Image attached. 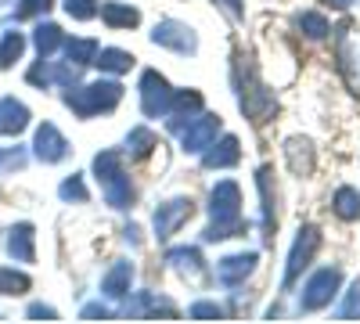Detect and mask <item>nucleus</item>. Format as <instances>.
I'll return each mask as SVG.
<instances>
[{"instance_id": "nucleus-27", "label": "nucleus", "mask_w": 360, "mask_h": 324, "mask_svg": "<svg viewBox=\"0 0 360 324\" xmlns=\"http://www.w3.org/2000/svg\"><path fill=\"white\" fill-rule=\"evenodd\" d=\"M33 44H37L40 58H51L58 47L65 44V37H62V29H58L54 22H40V25H37V33H33Z\"/></svg>"}, {"instance_id": "nucleus-7", "label": "nucleus", "mask_w": 360, "mask_h": 324, "mask_svg": "<svg viewBox=\"0 0 360 324\" xmlns=\"http://www.w3.org/2000/svg\"><path fill=\"white\" fill-rule=\"evenodd\" d=\"M137 91H141V112L148 115V119H166L169 101H173V86L166 83V76L155 72V69H144Z\"/></svg>"}, {"instance_id": "nucleus-4", "label": "nucleus", "mask_w": 360, "mask_h": 324, "mask_svg": "<svg viewBox=\"0 0 360 324\" xmlns=\"http://www.w3.org/2000/svg\"><path fill=\"white\" fill-rule=\"evenodd\" d=\"M62 101L79 115V119H90V115H101V112H112L119 101H123V86L115 79H98V83H83V86H69L62 94Z\"/></svg>"}, {"instance_id": "nucleus-36", "label": "nucleus", "mask_w": 360, "mask_h": 324, "mask_svg": "<svg viewBox=\"0 0 360 324\" xmlns=\"http://www.w3.org/2000/svg\"><path fill=\"white\" fill-rule=\"evenodd\" d=\"M47 8H51V0H18L15 18H33V15H44Z\"/></svg>"}, {"instance_id": "nucleus-8", "label": "nucleus", "mask_w": 360, "mask_h": 324, "mask_svg": "<svg viewBox=\"0 0 360 324\" xmlns=\"http://www.w3.org/2000/svg\"><path fill=\"white\" fill-rule=\"evenodd\" d=\"M176 134H180V148L191 152V155H198L202 148H209V144L217 141V134H220V115H217V112H198V115H191V119L180 127Z\"/></svg>"}, {"instance_id": "nucleus-10", "label": "nucleus", "mask_w": 360, "mask_h": 324, "mask_svg": "<svg viewBox=\"0 0 360 324\" xmlns=\"http://www.w3.org/2000/svg\"><path fill=\"white\" fill-rule=\"evenodd\" d=\"M191 205H195V202L184 198V195H180V198H169V202L159 205L155 216H152V223H155V238H159V242H169L173 234L191 220Z\"/></svg>"}, {"instance_id": "nucleus-22", "label": "nucleus", "mask_w": 360, "mask_h": 324, "mask_svg": "<svg viewBox=\"0 0 360 324\" xmlns=\"http://www.w3.org/2000/svg\"><path fill=\"white\" fill-rule=\"evenodd\" d=\"M166 263H173V267L184 274V278H198L202 274V252L184 245V249H169L166 252Z\"/></svg>"}, {"instance_id": "nucleus-3", "label": "nucleus", "mask_w": 360, "mask_h": 324, "mask_svg": "<svg viewBox=\"0 0 360 324\" xmlns=\"http://www.w3.org/2000/svg\"><path fill=\"white\" fill-rule=\"evenodd\" d=\"M94 176H98L101 195H105V202L112 205V209H130L134 184H130L127 169H123V152H115V148L98 152L94 155Z\"/></svg>"}, {"instance_id": "nucleus-15", "label": "nucleus", "mask_w": 360, "mask_h": 324, "mask_svg": "<svg viewBox=\"0 0 360 324\" xmlns=\"http://www.w3.org/2000/svg\"><path fill=\"white\" fill-rule=\"evenodd\" d=\"M238 159H242V148H238V137H220V141H213L209 148H202V166L205 169H227V166H234Z\"/></svg>"}, {"instance_id": "nucleus-38", "label": "nucleus", "mask_w": 360, "mask_h": 324, "mask_svg": "<svg viewBox=\"0 0 360 324\" xmlns=\"http://www.w3.org/2000/svg\"><path fill=\"white\" fill-rule=\"evenodd\" d=\"M79 317H83V320H98V317H101V320H108V317H112V310H108V306H101V303H90V306H83V313H79Z\"/></svg>"}, {"instance_id": "nucleus-18", "label": "nucleus", "mask_w": 360, "mask_h": 324, "mask_svg": "<svg viewBox=\"0 0 360 324\" xmlns=\"http://www.w3.org/2000/svg\"><path fill=\"white\" fill-rule=\"evenodd\" d=\"M339 69L349 83V91L360 94V44L353 37H339Z\"/></svg>"}, {"instance_id": "nucleus-6", "label": "nucleus", "mask_w": 360, "mask_h": 324, "mask_svg": "<svg viewBox=\"0 0 360 324\" xmlns=\"http://www.w3.org/2000/svg\"><path fill=\"white\" fill-rule=\"evenodd\" d=\"M317 249H321V231L314 223H303V227H299V234H295V242H292L288 263H285V278H281L285 288H292L299 281V274L310 267V259L317 256Z\"/></svg>"}, {"instance_id": "nucleus-24", "label": "nucleus", "mask_w": 360, "mask_h": 324, "mask_svg": "<svg viewBox=\"0 0 360 324\" xmlns=\"http://www.w3.org/2000/svg\"><path fill=\"white\" fill-rule=\"evenodd\" d=\"M94 65L101 69V72H130V65H134V54L130 51H119V47H105V51H98V58H94Z\"/></svg>"}, {"instance_id": "nucleus-32", "label": "nucleus", "mask_w": 360, "mask_h": 324, "mask_svg": "<svg viewBox=\"0 0 360 324\" xmlns=\"http://www.w3.org/2000/svg\"><path fill=\"white\" fill-rule=\"evenodd\" d=\"M58 195H62L65 202H86V184H83V173H72L69 181H62Z\"/></svg>"}, {"instance_id": "nucleus-34", "label": "nucleus", "mask_w": 360, "mask_h": 324, "mask_svg": "<svg viewBox=\"0 0 360 324\" xmlns=\"http://www.w3.org/2000/svg\"><path fill=\"white\" fill-rule=\"evenodd\" d=\"M65 11H69L72 18L86 22V18L98 15V0H65Z\"/></svg>"}, {"instance_id": "nucleus-21", "label": "nucleus", "mask_w": 360, "mask_h": 324, "mask_svg": "<svg viewBox=\"0 0 360 324\" xmlns=\"http://www.w3.org/2000/svg\"><path fill=\"white\" fill-rule=\"evenodd\" d=\"M98 11H101L105 25H112V29H134L141 22V11L130 8V4H119V0H105Z\"/></svg>"}, {"instance_id": "nucleus-16", "label": "nucleus", "mask_w": 360, "mask_h": 324, "mask_svg": "<svg viewBox=\"0 0 360 324\" xmlns=\"http://www.w3.org/2000/svg\"><path fill=\"white\" fill-rule=\"evenodd\" d=\"M127 313L130 317H176V306L166 299V296H159V292H137V296L127 303Z\"/></svg>"}, {"instance_id": "nucleus-41", "label": "nucleus", "mask_w": 360, "mask_h": 324, "mask_svg": "<svg viewBox=\"0 0 360 324\" xmlns=\"http://www.w3.org/2000/svg\"><path fill=\"white\" fill-rule=\"evenodd\" d=\"M324 4H332V8H349L353 0H324Z\"/></svg>"}, {"instance_id": "nucleus-35", "label": "nucleus", "mask_w": 360, "mask_h": 324, "mask_svg": "<svg viewBox=\"0 0 360 324\" xmlns=\"http://www.w3.org/2000/svg\"><path fill=\"white\" fill-rule=\"evenodd\" d=\"M339 317L349 320V317H360V281H353V288L346 292V299L339 306Z\"/></svg>"}, {"instance_id": "nucleus-1", "label": "nucleus", "mask_w": 360, "mask_h": 324, "mask_svg": "<svg viewBox=\"0 0 360 324\" xmlns=\"http://www.w3.org/2000/svg\"><path fill=\"white\" fill-rule=\"evenodd\" d=\"M209 213H213V223L202 231L205 242H224L242 234V191H238L234 181H220L213 191H209Z\"/></svg>"}, {"instance_id": "nucleus-20", "label": "nucleus", "mask_w": 360, "mask_h": 324, "mask_svg": "<svg viewBox=\"0 0 360 324\" xmlns=\"http://www.w3.org/2000/svg\"><path fill=\"white\" fill-rule=\"evenodd\" d=\"M33 223H18L8 231V252L18 259V263H33L37 259V245H33Z\"/></svg>"}, {"instance_id": "nucleus-19", "label": "nucleus", "mask_w": 360, "mask_h": 324, "mask_svg": "<svg viewBox=\"0 0 360 324\" xmlns=\"http://www.w3.org/2000/svg\"><path fill=\"white\" fill-rule=\"evenodd\" d=\"M29 127V108L15 98H0V134L4 137H15Z\"/></svg>"}, {"instance_id": "nucleus-23", "label": "nucleus", "mask_w": 360, "mask_h": 324, "mask_svg": "<svg viewBox=\"0 0 360 324\" xmlns=\"http://www.w3.org/2000/svg\"><path fill=\"white\" fill-rule=\"evenodd\" d=\"M332 209H335V216L346 220V223L360 220V191H356V188H339L335 198H332Z\"/></svg>"}, {"instance_id": "nucleus-25", "label": "nucleus", "mask_w": 360, "mask_h": 324, "mask_svg": "<svg viewBox=\"0 0 360 324\" xmlns=\"http://www.w3.org/2000/svg\"><path fill=\"white\" fill-rule=\"evenodd\" d=\"M256 184H259V198H263V227H266V238H274L278 216H274V195H270V169H266V166L256 173Z\"/></svg>"}, {"instance_id": "nucleus-28", "label": "nucleus", "mask_w": 360, "mask_h": 324, "mask_svg": "<svg viewBox=\"0 0 360 324\" xmlns=\"http://www.w3.org/2000/svg\"><path fill=\"white\" fill-rule=\"evenodd\" d=\"M98 40H65V58L72 65L86 69V65H94V58H98Z\"/></svg>"}, {"instance_id": "nucleus-13", "label": "nucleus", "mask_w": 360, "mask_h": 324, "mask_svg": "<svg viewBox=\"0 0 360 324\" xmlns=\"http://www.w3.org/2000/svg\"><path fill=\"white\" fill-rule=\"evenodd\" d=\"M252 271H256V252H234V256H224L217 263V281L234 288V285H242Z\"/></svg>"}, {"instance_id": "nucleus-29", "label": "nucleus", "mask_w": 360, "mask_h": 324, "mask_svg": "<svg viewBox=\"0 0 360 324\" xmlns=\"http://www.w3.org/2000/svg\"><path fill=\"white\" fill-rule=\"evenodd\" d=\"M295 25L303 29V33L310 37V40H324V37H332V25H328V18L321 15V11H303L295 18Z\"/></svg>"}, {"instance_id": "nucleus-33", "label": "nucleus", "mask_w": 360, "mask_h": 324, "mask_svg": "<svg viewBox=\"0 0 360 324\" xmlns=\"http://www.w3.org/2000/svg\"><path fill=\"white\" fill-rule=\"evenodd\" d=\"M188 317H191V320H224V306H217V303H205V299H198V303H191Z\"/></svg>"}, {"instance_id": "nucleus-14", "label": "nucleus", "mask_w": 360, "mask_h": 324, "mask_svg": "<svg viewBox=\"0 0 360 324\" xmlns=\"http://www.w3.org/2000/svg\"><path fill=\"white\" fill-rule=\"evenodd\" d=\"M130 285H134V263L115 259L112 267H108V274L101 278V296H108V299H127V296H130Z\"/></svg>"}, {"instance_id": "nucleus-37", "label": "nucleus", "mask_w": 360, "mask_h": 324, "mask_svg": "<svg viewBox=\"0 0 360 324\" xmlns=\"http://www.w3.org/2000/svg\"><path fill=\"white\" fill-rule=\"evenodd\" d=\"M22 166H25L22 148H0V169H22Z\"/></svg>"}, {"instance_id": "nucleus-31", "label": "nucleus", "mask_w": 360, "mask_h": 324, "mask_svg": "<svg viewBox=\"0 0 360 324\" xmlns=\"http://www.w3.org/2000/svg\"><path fill=\"white\" fill-rule=\"evenodd\" d=\"M22 51H25V37L15 33V29H11V33H4V44H0V65L11 69L18 58H22Z\"/></svg>"}, {"instance_id": "nucleus-11", "label": "nucleus", "mask_w": 360, "mask_h": 324, "mask_svg": "<svg viewBox=\"0 0 360 324\" xmlns=\"http://www.w3.org/2000/svg\"><path fill=\"white\" fill-rule=\"evenodd\" d=\"M33 148H37V159L40 162H62L69 155V141L62 137V130H58L54 123H44V127H37Z\"/></svg>"}, {"instance_id": "nucleus-26", "label": "nucleus", "mask_w": 360, "mask_h": 324, "mask_svg": "<svg viewBox=\"0 0 360 324\" xmlns=\"http://www.w3.org/2000/svg\"><path fill=\"white\" fill-rule=\"evenodd\" d=\"M155 144H159V141H155V134L148 130V127H134V130L127 134V148H123V152H127L130 159H148Z\"/></svg>"}, {"instance_id": "nucleus-17", "label": "nucleus", "mask_w": 360, "mask_h": 324, "mask_svg": "<svg viewBox=\"0 0 360 324\" xmlns=\"http://www.w3.org/2000/svg\"><path fill=\"white\" fill-rule=\"evenodd\" d=\"M195 112H202V94L198 91H173V101H169V130H180Z\"/></svg>"}, {"instance_id": "nucleus-5", "label": "nucleus", "mask_w": 360, "mask_h": 324, "mask_svg": "<svg viewBox=\"0 0 360 324\" xmlns=\"http://www.w3.org/2000/svg\"><path fill=\"white\" fill-rule=\"evenodd\" d=\"M339 285H342V271H339V267H321V271L303 285L299 310H303V313H314V310L332 306V299L339 296Z\"/></svg>"}, {"instance_id": "nucleus-12", "label": "nucleus", "mask_w": 360, "mask_h": 324, "mask_svg": "<svg viewBox=\"0 0 360 324\" xmlns=\"http://www.w3.org/2000/svg\"><path fill=\"white\" fill-rule=\"evenodd\" d=\"M285 162L295 176H310L317 166V152H314V141L310 137H288L285 141Z\"/></svg>"}, {"instance_id": "nucleus-39", "label": "nucleus", "mask_w": 360, "mask_h": 324, "mask_svg": "<svg viewBox=\"0 0 360 324\" xmlns=\"http://www.w3.org/2000/svg\"><path fill=\"white\" fill-rule=\"evenodd\" d=\"M29 317H33V320H54L58 313H54V306H44V303H33V306H29Z\"/></svg>"}, {"instance_id": "nucleus-9", "label": "nucleus", "mask_w": 360, "mask_h": 324, "mask_svg": "<svg viewBox=\"0 0 360 324\" xmlns=\"http://www.w3.org/2000/svg\"><path fill=\"white\" fill-rule=\"evenodd\" d=\"M152 44L166 47V51H176V54H195L198 51V37L188 22H176V18H166L152 29Z\"/></svg>"}, {"instance_id": "nucleus-2", "label": "nucleus", "mask_w": 360, "mask_h": 324, "mask_svg": "<svg viewBox=\"0 0 360 324\" xmlns=\"http://www.w3.org/2000/svg\"><path fill=\"white\" fill-rule=\"evenodd\" d=\"M234 86H238V105H242V112L249 115L256 127L266 123L270 115L278 112V98L270 94L266 83L256 76L252 58H242V54H238V62H234Z\"/></svg>"}, {"instance_id": "nucleus-30", "label": "nucleus", "mask_w": 360, "mask_h": 324, "mask_svg": "<svg viewBox=\"0 0 360 324\" xmlns=\"http://www.w3.org/2000/svg\"><path fill=\"white\" fill-rule=\"evenodd\" d=\"M22 292H29V274L15 267H0V296H22Z\"/></svg>"}, {"instance_id": "nucleus-40", "label": "nucleus", "mask_w": 360, "mask_h": 324, "mask_svg": "<svg viewBox=\"0 0 360 324\" xmlns=\"http://www.w3.org/2000/svg\"><path fill=\"white\" fill-rule=\"evenodd\" d=\"M220 4L227 8V15H231L234 22H238V18H242V4H238V0H220Z\"/></svg>"}]
</instances>
